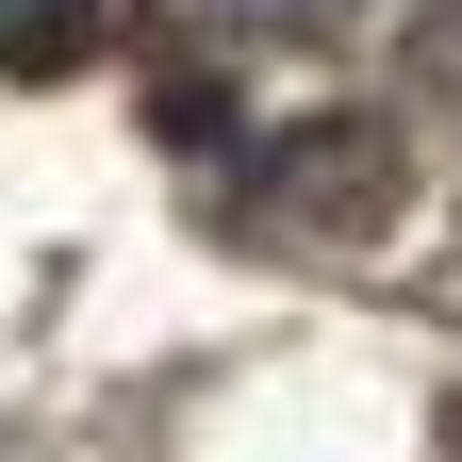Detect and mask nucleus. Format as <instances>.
<instances>
[{"label":"nucleus","instance_id":"obj_1","mask_svg":"<svg viewBox=\"0 0 462 462\" xmlns=\"http://www.w3.org/2000/svg\"><path fill=\"white\" fill-rule=\"evenodd\" d=\"M83 50H99V0H0V67L17 83H67Z\"/></svg>","mask_w":462,"mask_h":462},{"label":"nucleus","instance_id":"obj_2","mask_svg":"<svg viewBox=\"0 0 462 462\" xmlns=\"http://www.w3.org/2000/svg\"><path fill=\"white\" fill-rule=\"evenodd\" d=\"M165 17H199V33H330L346 0H165Z\"/></svg>","mask_w":462,"mask_h":462}]
</instances>
